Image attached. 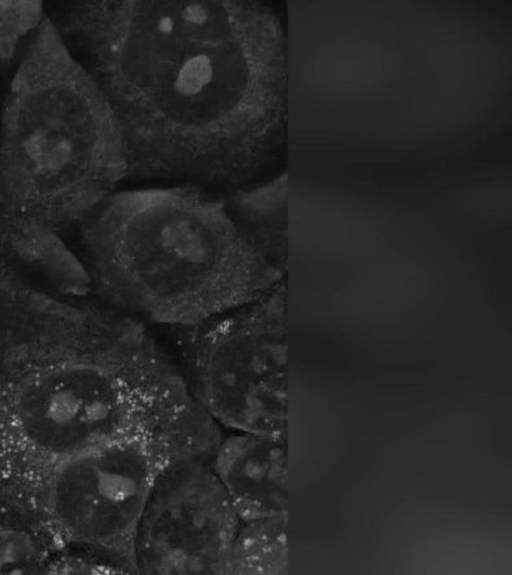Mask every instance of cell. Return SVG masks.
<instances>
[{
	"instance_id": "cell-1",
	"label": "cell",
	"mask_w": 512,
	"mask_h": 575,
	"mask_svg": "<svg viewBox=\"0 0 512 575\" xmlns=\"http://www.w3.org/2000/svg\"><path fill=\"white\" fill-rule=\"evenodd\" d=\"M57 27L114 113L126 181L224 197L285 171L288 38L270 2L76 1Z\"/></svg>"
},
{
	"instance_id": "cell-2",
	"label": "cell",
	"mask_w": 512,
	"mask_h": 575,
	"mask_svg": "<svg viewBox=\"0 0 512 575\" xmlns=\"http://www.w3.org/2000/svg\"><path fill=\"white\" fill-rule=\"evenodd\" d=\"M154 339L115 308L28 287L0 322V506L23 513L69 459L138 434L134 366Z\"/></svg>"
},
{
	"instance_id": "cell-3",
	"label": "cell",
	"mask_w": 512,
	"mask_h": 575,
	"mask_svg": "<svg viewBox=\"0 0 512 575\" xmlns=\"http://www.w3.org/2000/svg\"><path fill=\"white\" fill-rule=\"evenodd\" d=\"M80 224L91 287L113 308L170 328L251 303L285 271L225 197L190 187L116 190Z\"/></svg>"
},
{
	"instance_id": "cell-4",
	"label": "cell",
	"mask_w": 512,
	"mask_h": 575,
	"mask_svg": "<svg viewBox=\"0 0 512 575\" xmlns=\"http://www.w3.org/2000/svg\"><path fill=\"white\" fill-rule=\"evenodd\" d=\"M128 153L101 88L45 15L0 118V243L61 240L126 181Z\"/></svg>"
},
{
	"instance_id": "cell-5",
	"label": "cell",
	"mask_w": 512,
	"mask_h": 575,
	"mask_svg": "<svg viewBox=\"0 0 512 575\" xmlns=\"http://www.w3.org/2000/svg\"><path fill=\"white\" fill-rule=\"evenodd\" d=\"M192 396L234 432L284 434L286 289L200 323L172 327Z\"/></svg>"
},
{
	"instance_id": "cell-6",
	"label": "cell",
	"mask_w": 512,
	"mask_h": 575,
	"mask_svg": "<svg viewBox=\"0 0 512 575\" xmlns=\"http://www.w3.org/2000/svg\"><path fill=\"white\" fill-rule=\"evenodd\" d=\"M158 471L148 438L131 434L61 464L24 514L56 543L79 548L122 574H137L135 534Z\"/></svg>"
},
{
	"instance_id": "cell-7",
	"label": "cell",
	"mask_w": 512,
	"mask_h": 575,
	"mask_svg": "<svg viewBox=\"0 0 512 575\" xmlns=\"http://www.w3.org/2000/svg\"><path fill=\"white\" fill-rule=\"evenodd\" d=\"M239 517L210 465L159 469L134 539L137 574H223Z\"/></svg>"
},
{
	"instance_id": "cell-8",
	"label": "cell",
	"mask_w": 512,
	"mask_h": 575,
	"mask_svg": "<svg viewBox=\"0 0 512 575\" xmlns=\"http://www.w3.org/2000/svg\"><path fill=\"white\" fill-rule=\"evenodd\" d=\"M210 467L239 520L286 515V433L226 435Z\"/></svg>"
},
{
	"instance_id": "cell-9",
	"label": "cell",
	"mask_w": 512,
	"mask_h": 575,
	"mask_svg": "<svg viewBox=\"0 0 512 575\" xmlns=\"http://www.w3.org/2000/svg\"><path fill=\"white\" fill-rule=\"evenodd\" d=\"M224 197L238 225L276 265L285 269L287 171Z\"/></svg>"
},
{
	"instance_id": "cell-10",
	"label": "cell",
	"mask_w": 512,
	"mask_h": 575,
	"mask_svg": "<svg viewBox=\"0 0 512 575\" xmlns=\"http://www.w3.org/2000/svg\"><path fill=\"white\" fill-rule=\"evenodd\" d=\"M194 397L175 416L150 436L159 469L179 461H198L210 465L226 434Z\"/></svg>"
},
{
	"instance_id": "cell-11",
	"label": "cell",
	"mask_w": 512,
	"mask_h": 575,
	"mask_svg": "<svg viewBox=\"0 0 512 575\" xmlns=\"http://www.w3.org/2000/svg\"><path fill=\"white\" fill-rule=\"evenodd\" d=\"M286 515L239 520L224 575L282 574L287 564Z\"/></svg>"
},
{
	"instance_id": "cell-12",
	"label": "cell",
	"mask_w": 512,
	"mask_h": 575,
	"mask_svg": "<svg viewBox=\"0 0 512 575\" xmlns=\"http://www.w3.org/2000/svg\"><path fill=\"white\" fill-rule=\"evenodd\" d=\"M53 559L31 533L0 526V574H50Z\"/></svg>"
},
{
	"instance_id": "cell-13",
	"label": "cell",
	"mask_w": 512,
	"mask_h": 575,
	"mask_svg": "<svg viewBox=\"0 0 512 575\" xmlns=\"http://www.w3.org/2000/svg\"><path fill=\"white\" fill-rule=\"evenodd\" d=\"M45 17L39 1H0V61L13 56Z\"/></svg>"
}]
</instances>
